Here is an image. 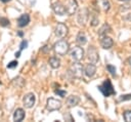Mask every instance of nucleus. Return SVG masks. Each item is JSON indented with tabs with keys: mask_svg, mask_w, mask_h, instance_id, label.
I'll list each match as a JSON object with an SVG mask.
<instances>
[{
	"mask_svg": "<svg viewBox=\"0 0 131 122\" xmlns=\"http://www.w3.org/2000/svg\"><path fill=\"white\" fill-rule=\"evenodd\" d=\"M0 26H2V27L9 26V19L6 18V17H1L0 18Z\"/></svg>",
	"mask_w": 131,
	"mask_h": 122,
	"instance_id": "23",
	"label": "nucleus"
},
{
	"mask_svg": "<svg viewBox=\"0 0 131 122\" xmlns=\"http://www.w3.org/2000/svg\"><path fill=\"white\" fill-rule=\"evenodd\" d=\"M106 69H107V71L111 73L112 76H116V68H115V66H113V65H107V66H106Z\"/></svg>",
	"mask_w": 131,
	"mask_h": 122,
	"instance_id": "21",
	"label": "nucleus"
},
{
	"mask_svg": "<svg viewBox=\"0 0 131 122\" xmlns=\"http://www.w3.org/2000/svg\"><path fill=\"white\" fill-rule=\"evenodd\" d=\"M53 49L57 55H66L70 49L69 43L66 40H59L53 45Z\"/></svg>",
	"mask_w": 131,
	"mask_h": 122,
	"instance_id": "2",
	"label": "nucleus"
},
{
	"mask_svg": "<svg viewBox=\"0 0 131 122\" xmlns=\"http://www.w3.org/2000/svg\"><path fill=\"white\" fill-rule=\"evenodd\" d=\"M111 32V27L107 25V24H104L98 31V35L99 36H105L107 33Z\"/></svg>",
	"mask_w": 131,
	"mask_h": 122,
	"instance_id": "19",
	"label": "nucleus"
},
{
	"mask_svg": "<svg viewBox=\"0 0 131 122\" xmlns=\"http://www.w3.org/2000/svg\"><path fill=\"white\" fill-rule=\"evenodd\" d=\"M98 90H99L105 97H107V96L113 95V94L116 93V91H115V89H114V87H113V84H112L111 80H108V79L104 80V81L98 86Z\"/></svg>",
	"mask_w": 131,
	"mask_h": 122,
	"instance_id": "1",
	"label": "nucleus"
},
{
	"mask_svg": "<svg viewBox=\"0 0 131 122\" xmlns=\"http://www.w3.org/2000/svg\"><path fill=\"white\" fill-rule=\"evenodd\" d=\"M23 35H24V33H23V32H18V36H20V37H21Z\"/></svg>",
	"mask_w": 131,
	"mask_h": 122,
	"instance_id": "31",
	"label": "nucleus"
},
{
	"mask_svg": "<svg viewBox=\"0 0 131 122\" xmlns=\"http://www.w3.org/2000/svg\"><path fill=\"white\" fill-rule=\"evenodd\" d=\"M97 25H98V18H97L96 16H93L92 19H91V26L95 27V26H97Z\"/></svg>",
	"mask_w": 131,
	"mask_h": 122,
	"instance_id": "27",
	"label": "nucleus"
},
{
	"mask_svg": "<svg viewBox=\"0 0 131 122\" xmlns=\"http://www.w3.org/2000/svg\"><path fill=\"white\" fill-rule=\"evenodd\" d=\"M97 3H98L99 8H101L103 11H107L111 7V4H110L108 0H97Z\"/></svg>",
	"mask_w": 131,
	"mask_h": 122,
	"instance_id": "18",
	"label": "nucleus"
},
{
	"mask_svg": "<svg viewBox=\"0 0 131 122\" xmlns=\"http://www.w3.org/2000/svg\"><path fill=\"white\" fill-rule=\"evenodd\" d=\"M55 93H56V94H58V95H59V96H61V97H64V95L67 94V92H66L64 90H59V89L55 90Z\"/></svg>",
	"mask_w": 131,
	"mask_h": 122,
	"instance_id": "28",
	"label": "nucleus"
},
{
	"mask_svg": "<svg viewBox=\"0 0 131 122\" xmlns=\"http://www.w3.org/2000/svg\"><path fill=\"white\" fill-rule=\"evenodd\" d=\"M128 62H129V65H130V67H131V57H129V59H128Z\"/></svg>",
	"mask_w": 131,
	"mask_h": 122,
	"instance_id": "32",
	"label": "nucleus"
},
{
	"mask_svg": "<svg viewBox=\"0 0 131 122\" xmlns=\"http://www.w3.org/2000/svg\"><path fill=\"white\" fill-rule=\"evenodd\" d=\"M20 52H21L20 50H18L17 52H15V54H14V55H15V57H19V56H20Z\"/></svg>",
	"mask_w": 131,
	"mask_h": 122,
	"instance_id": "30",
	"label": "nucleus"
},
{
	"mask_svg": "<svg viewBox=\"0 0 131 122\" xmlns=\"http://www.w3.org/2000/svg\"><path fill=\"white\" fill-rule=\"evenodd\" d=\"M51 7H52V10L54 11V13H56L57 15H64L66 14V7L62 3L60 2H53L51 4Z\"/></svg>",
	"mask_w": 131,
	"mask_h": 122,
	"instance_id": "10",
	"label": "nucleus"
},
{
	"mask_svg": "<svg viewBox=\"0 0 131 122\" xmlns=\"http://www.w3.org/2000/svg\"><path fill=\"white\" fill-rule=\"evenodd\" d=\"M25 118V111L21 109V108H18L14 111L13 113V120L16 121V122H19L21 121L23 119Z\"/></svg>",
	"mask_w": 131,
	"mask_h": 122,
	"instance_id": "16",
	"label": "nucleus"
},
{
	"mask_svg": "<svg viewBox=\"0 0 131 122\" xmlns=\"http://www.w3.org/2000/svg\"><path fill=\"white\" fill-rule=\"evenodd\" d=\"M64 7H66L67 13L70 14V15H73L78 9V3H77L76 0H68Z\"/></svg>",
	"mask_w": 131,
	"mask_h": 122,
	"instance_id": "8",
	"label": "nucleus"
},
{
	"mask_svg": "<svg viewBox=\"0 0 131 122\" xmlns=\"http://www.w3.org/2000/svg\"><path fill=\"white\" fill-rule=\"evenodd\" d=\"M17 64H18V63H17L16 60H12V62H10V63L7 65V68H8V69H13V68H15V67L17 66Z\"/></svg>",
	"mask_w": 131,
	"mask_h": 122,
	"instance_id": "26",
	"label": "nucleus"
},
{
	"mask_svg": "<svg viewBox=\"0 0 131 122\" xmlns=\"http://www.w3.org/2000/svg\"><path fill=\"white\" fill-rule=\"evenodd\" d=\"M61 108V101L59 99H55L53 97H50L47 99L46 104V109L48 111H56Z\"/></svg>",
	"mask_w": 131,
	"mask_h": 122,
	"instance_id": "5",
	"label": "nucleus"
},
{
	"mask_svg": "<svg viewBox=\"0 0 131 122\" xmlns=\"http://www.w3.org/2000/svg\"><path fill=\"white\" fill-rule=\"evenodd\" d=\"M68 32H69L68 27H67L64 24H61V23L57 24L56 27H55V29H54V33H55V35H56L57 37H59V38H63V37H66V36L68 35Z\"/></svg>",
	"mask_w": 131,
	"mask_h": 122,
	"instance_id": "6",
	"label": "nucleus"
},
{
	"mask_svg": "<svg viewBox=\"0 0 131 122\" xmlns=\"http://www.w3.org/2000/svg\"><path fill=\"white\" fill-rule=\"evenodd\" d=\"M27 47H28V41L23 40V41L20 42V44H19V50L21 51L23 49H25V48H27Z\"/></svg>",
	"mask_w": 131,
	"mask_h": 122,
	"instance_id": "25",
	"label": "nucleus"
},
{
	"mask_svg": "<svg viewBox=\"0 0 131 122\" xmlns=\"http://www.w3.org/2000/svg\"><path fill=\"white\" fill-rule=\"evenodd\" d=\"M87 57L88 59L90 60V63L92 64H95L98 62L99 59V56H98V52L96 50V48L94 46H90L87 50Z\"/></svg>",
	"mask_w": 131,
	"mask_h": 122,
	"instance_id": "7",
	"label": "nucleus"
},
{
	"mask_svg": "<svg viewBox=\"0 0 131 122\" xmlns=\"http://www.w3.org/2000/svg\"><path fill=\"white\" fill-rule=\"evenodd\" d=\"M2 2H8V1H10V0H1Z\"/></svg>",
	"mask_w": 131,
	"mask_h": 122,
	"instance_id": "33",
	"label": "nucleus"
},
{
	"mask_svg": "<svg viewBox=\"0 0 131 122\" xmlns=\"http://www.w3.org/2000/svg\"><path fill=\"white\" fill-rule=\"evenodd\" d=\"M50 50H51L50 45H45L44 47H42V51H43V52H45V53H48Z\"/></svg>",
	"mask_w": 131,
	"mask_h": 122,
	"instance_id": "29",
	"label": "nucleus"
},
{
	"mask_svg": "<svg viewBox=\"0 0 131 122\" xmlns=\"http://www.w3.org/2000/svg\"><path fill=\"white\" fill-rule=\"evenodd\" d=\"M70 55L72 57V59H74L75 62H79L83 58L84 56V50L82 47H79V46H75L74 48L71 49L70 51Z\"/></svg>",
	"mask_w": 131,
	"mask_h": 122,
	"instance_id": "4",
	"label": "nucleus"
},
{
	"mask_svg": "<svg viewBox=\"0 0 131 122\" xmlns=\"http://www.w3.org/2000/svg\"><path fill=\"white\" fill-rule=\"evenodd\" d=\"M70 73L73 77L75 78H78L80 79L83 75V72H84V69H83V66L79 63H75V64H72V66L70 67Z\"/></svg>",
	"mask_w": 131,
	"mask_h": 122,
	"instance_id": "3",
	"label": "nucleus"
},
{
	"mask_svg": "<svg viewBox=\"0 0 131 122\" xmlns=\"http://www.w3.org/2000/svg\"><path fill=\"white\" fill-rule=\"evenodd\" d=\"M88 16H89V14H88V10H87L86 8H84V9H81V10L79 11L78 15H77V21H78L79 25H81V26H84V25L87 23Z\"/></svg>",
	"mask_w": 131,
	"mask_h": 122,
	"instance_id": "11",
	"label": "nucleus"
},
{
	"mask_svg": "<svg viewBox=\"0 0 131 122\" xmlns=\"http://www.w3.org/2000/svg\"><path fill=\"white\" fill-rule=\"evenodd\" d=\"M23 101H24V106H25L27 109H31V108L35 105L36 96H35V94L32 93V92H31V93H28V94H26V95L24 96Z\"/></svg>",
	"mask_w": 131,
	"mask_h": 122,
	"instance_id": "9",
	"label": "nucleus"
},
{
	"mask_svg": "<svg viewBox=\"0 0 131 122\" xmlns=\"http://www.w3.org/2000/svg\"><path fill=\"white\" fill-rule=\"evenodd\" d=\"M124 119L126 122H131V111L124 112Z\"/></svg>",
	"mask_w": 131,
	"mask_h": 122,
	"instance_id": "24",
	"label": "nucleus"
},
{
	"mask_svg": "<svg viewBox=\"0 0 131 122\" xmlns=\"http://www.w3.org/2000/svg\"><path fill=\"white\" fill-rule=\"evenodd\" d=\"M80 101V97L77 96V95H70L68 98H67V105L68 107L70 108H73V107H76Z\"/></svg>",
	"mask_w": 131,
	"mask_h": 122,
	"instance_id": "15",
	"label": "nucleus"
},
{
	"mask_svg": "<svg viewBox=\"0 0 131 122\" xmlns=\"http://www.w3.org/2000/svg\"><path fill=\"white\" fill-rule=\"evenodd\" d=\"M100 45H101V47L102 48H104V49H110L113 45H114V41H113V39L111 38V37H108V36H103L102 38H101V40H100Z\"/></svg>",
	"mask_w": 131,
	"mask_h": 122,
	"instance_id": "12",
	"label": "nucleus"
},
{
	"mask_svg": "<svg viewBox=\"0 0 131 122\" xmlns=\"http://www.w3.org/2000/svg\"><path fill=\"white\" fill-rule=\"evenodd\" d=\"M76 41H77V43L79 45H85L86 42H87V38L83 33H79L77 38H76Z\"/></svg>",
	"mask_w": 131,
	"mask_h": 122,
	"instance_id": "20",
	"label": "nucleus"
},
{
	"mask_svg": "<svg viewBox=\"0 0 131 122\" xmlns=\"http://www.w3.org/2000/svg\"><path fill=\"white\" fill-rule=\"evenodd\" d=\"M49 66L52 68V69H58L60 67V59L56 56H52L49 58Z\"/></svg>",
	"mask_w": 131,
	"mask_h": 122,
	"instance_id": "17",
	"label": "nucleus"
},
{
	"mask_svg": "<svg viewBox=\"0 0 131 122\" xmlns=\"http://www.w3.org/2000/svg\"><path fill=\"white\" fill-rule=\"evenodd\" d=\"M130 99H131V93L124 94L119 97V101H126V100H130Z\"/></svg>",
	"mask_w": 131,
	"mask_h": 122,
	"instance_id": "22",
	"label": "nucleus"
},
{
	"mask_svg": "<svg viewBox=\"0 0 131 122\" xmlns=\"http://www.w3.org/2000/svg\"><path fill=\"white\" fill-rule=\"evenodd\" d=\"M84 73H85V75L87 76V77H89V78H91V77H93L94 75H95V73H96V67H95V65L94 64H88L86 67H85V69H84Z\"/></svg>",
	"mask_w": 131,
	"mask_h": 122,
	"instance_id": "14",
	"label": "nucleus"
},
{
	"mask_svg": "<svg viewBox=\"0 0 131 122\" xmlns=\"http://www.w3.org/2000/svg\"><path fill=\"white\" fill-rule=\"evenodd\" d=\"M29 23H30V15L28 13H24L17 18V26L19 28H24L28 26Z\"/></svg>",
	"mask_w": 131,
	"mask_h": 122,
	"instance_id": "13",
	"label": "nucleus"
},
{
	"mask_svg": "<svg viewBox=\"0 0 131 122\" xmlns=\"http://www.w3.org/2000/svg\"><path fill=\"white\" fill-rule=\"evenodd\" d=\"M120 1H123V2H127V1H130V0H120Z\"/></svg>",
	"mask_w": 131,
	"mask_h": 122,
	"instance_id": "34",
	"label": "nucleus"
}]
</instances>
